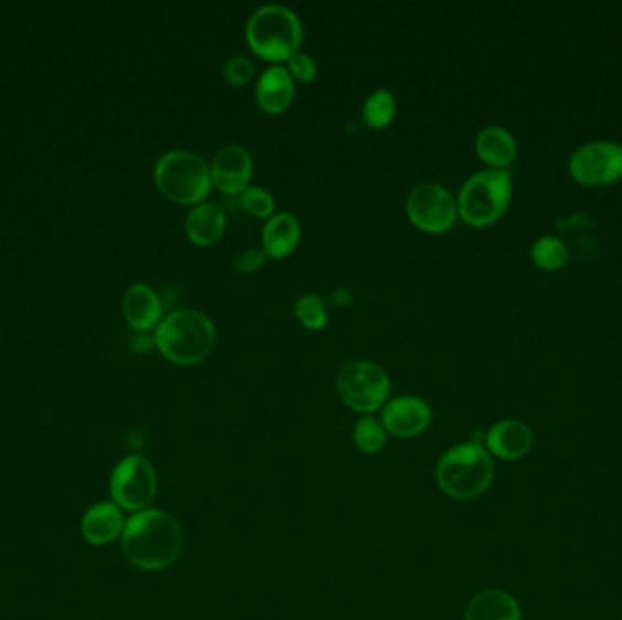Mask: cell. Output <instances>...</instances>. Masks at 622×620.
Here are the masks:
<instances>
[{
    "label": "cell",
    "mask_w": 622,
    "mask_h": 620,
    "mask_svg": "<svg viewBox=\"0 0 622 620\" xmlns=\"http://www.w3.org/2000/svg\"><path fill=\"white\" fill-rule=\"evenodd\" d=\"M184 535L172 513L164 510H142L126 521L120 535L122 554L137 568L161 571L172 566L182 552Z\"/></svg>",
    "instance_id": "1"
},
{
    "label": "cell",
    "mask_w": 622,
    "mask_h": 620,
    "mask_svg": "<svg viewBox=\"0 0 622 620\" xmlns=\"http://www.w3.org/2000/svg\"><path fill=\"white\" fill-rule=\"evenodd\" d=\"M217 341L212 319L199 310H176L156 328L153 344L162 357L176 366H195L206 361Z\"/></svg>",
    "instance_id": "2"
},
{
    "label": "cell",
    "mask_w": 622,
    "mask_h": 620,
    "mask_svg": "<svg viewBox=\"0 0 622 620\" xmlns=\"http://www.w3.org/2000/svg\"><path fill=\"white\" fill-rule=\"evenodd\" d=\"M244 35L254 55L271 66H285L291 55L301 52L304 30L296 11L266 4L249 15Z\"/></svg>",
    "instance_id": "3"
},
{
    "label": "cell",
    "mask_w": 622,
    "mask_h": 620,
    "mask_svg": "<svg viewBox=\"0 0 622 620\" xmlns=\"http://www.w3.org/2000/svg\"><path fill=\"white\" fill-rule=\"evenodd\" d=\"M493 460L479 442H462L448 450L437 464V482L447 495L470 501L483 495L493 481Z\"/></svg>",
    "instance_id": "4"
},
{
    "label": "cell",
    "mask_w": 622,
    "mask_h": 620,
    "mask_svg": "<svg viewBox=\"0 0 622 620\" xmlns=\"http://www.w3.org/2000/svg\"><path fill=\"white\" fill-rule=\"evenodd\" d=\"M156 186L168 201L199 206L212 192V170L203 157L186 150L168 151L153 170Z\"/></svg>",
    "instance_id": "5"
},
{
    "label": "cell",
    "mask_w": 622,
    "mask_h": 620,
    "mask_svg": "<svg viewBox=\"0 0 622 620\" xmlns=\"http://www.w3.org/2000/svg\"><path fill=\"white\" fill-rule=\"evenodd\" d=\"M514 195V181L508 170L478 171L462 184L457 196L459 218L473 228L497 223L508 210Z\"/></svg>",
    "instance_id": "6"
},
{
    "label": "cell",
    "mask_w": 622,
    "mask_h": 620,
    "mask_svg": "<svg viewBox=\"0 0 622 620\" xmlns=\"http://www.w3.org/2000/svg\"><path fill=\"white\" fill-rule=\"evenodd\" d=\"M335 388L347 408L357 414H375L388 400L392 383L379 364L353 361L339 370Z\"/></svg>",
    "instance_id": "7"
},
{
    "label": "cell",
    "mask_w": 622,
    "mask_h": 620,
    "mask_svg": "<svg viewBox=\"0 0 622 620\" xmlns=\"http://www.w3.org/2000/svg\"><path fill=\"white\" fill-rule=\"evenodd\" d=\"M109 495L126 512L148 510L157 495V473L150 460L142 456L120 460L109 477Z\"/></svg>",
    "instance_id": "8"
},
{
    "label": "cell",
    "mask_w": 622,
    "mask_h": 620,
    "mask_svg": "<svg viewBox=\"0 0 622 620\" xmlns=\"http://www.w3.org/2000/svg\"><path fill=\"white\" fill-rule=\"evenodd\" d=\"M406 215L415 228L439 235L455 226L459 207L447 188L436 182H420L406 196Z\"/></svg>",
    "instance_id": "9"
},
{
    "label": "cell",
    "mask_w": 622,
    "mask_h": 620,
    "mask_svg": "<svg viewBox=\"0 0 622 620\" xmlns=\"http://www.w3.org/2000/svg\"><path fill=\"white\" fill-rule=\"evenodd\" d=\"M568 170L582 186L615 184L622 181V145L613 140L587 142L571 153Z\"/></svg>",
    "instance_id": "10"
},
{
    "label": "cell",
    "mask_w": 622,
    "mask_h": 620,
    "mask_svg": "<svg viewBox=\"0 0 622 620\" xmlns=\"http://www.w3.org/2000/svg\"><path fill=\"white\" fill-rule=\"evenodd\" d=\"M213 188L224 195L235 196L251 186L254 177V159L243 146H226L213 157L212 164Z\"/></svg>",
    "instance_id": "11"
},
{
    "label": "cell",
    "mask_w": 622,
    "mask_h": 620,
    "mask_svg": "<svg viewBox=\"0 0 622 620\" xmlns=\"http://www.w3.org/2000/svg\"><path fill=\"white\" fill-rule=\"evenodd\" d=\"M380 423L386 434L399 439H411L428 429L431 423V409L420 397L400 395L384 404Z\"/></svg>",
    "instance_id": "12"
},
{
    "label": "cell",
    "mask_w": 622,
    "mask_h": 620,
    "mask_svg": "<svg viewBox=\"0 0 622 620\" xmlns=\"http://www.w3.org/2000/svg\"><path fill=\"white\" fill-rule=\"evenodd\" d=\"M125 524V513L114 501H100L84 513L81 533L92 546H106L122 535Z\"/></svg>",
    "instance_id": "13"
},
{
    "label": "cell",
    "mask_w": 622,
    "mask_h": 620,
    "mask_svg": "<svg viewBox=\"0 0 622 620\" xmlns=\"http://www.w3.org/2000/svg\"><path fill=\"white\" fill-rule=\"evenodd\" d=\"M255 98L266 114H285L296 98V81L285 66L266 67L255 84Z\"/></svg>",
    "instance_id": "14"
},
{
    "label": "cell",
    "mask_w": 622,
    "mask_h": 620,
    "mask_svg": "<svg viewBox=\"0 0 622 620\" xmlns=\"http://www.w3.org/2000/svg\"><path fill=\"white\" fill-rule=\"evenodd\" d=\"M486 450L503 460H517L528 456L534 446V434L521 420H501L487 429Z\"/></svg>",
    "instance_id": "15"
},
{
    "label": "cell",
    "mask_w": 622,
    "mask_h": 620,
    "mask_svg": "<svg viewBox=\"0 0 622 620\" xmlns=\"http://www.w3.org/2000/svg\"><path fill=\"white\" fill-rule=\"evenodd\" d=\"M122 311L126 322L139 333L153 330L162 321V302L159 295L151 286L142 282L128 288L122 300Z\"/></svg>",
    "instance_id": "16"
},
{
    "label": "cell",
    "mask_w": 622,
    "mask_h": 620,
    "mask_svg": "<svg viewBox=\"0 0 622 620\" xmlns=\"http://www.w3.org/2000/svg\"><path fill=\"white\" fill-rule=\"evenodd\" d=\"M226 226H228L226 213L213 202H203L199 206H193L184 224L190 243L199 248H210L213 244H217L224 237Z\"/></svg>",
    "instance_id": "17"
},
{
    "label": "cell",
    "mask_w": 622,
    "mask_h": 620,
    "mask_svg": "<svg viewBox=\"0 0 622 620\" xmlns=\"http://www.w3.org/2000/svg\"><path fill=\"white\" fill-rule=\"evenodd\" d=\"M266 257L270 259H285L296 252L301 243V223L293 213H276L268 218L260 237Z\"/></svg>",
    "instance_id": "18"
},
{
    "label": "cell",
    "mask_w": 622,
    "mask_h": 620,
    "mask_svg": "<svg viewBox=\"0 0 622 620\" xmlns=\"http://www.w3.org/2000/svg\"><path fill=\"white\" fill-rule=\"evenodd\" d=\"M475 153L490 170H508L517 157V140L506 128L487 126L475 137Z\"/></svg>",
    "instance_id": "19"
},
{
    "label": "cell",
    "mask_w": 622,
    "mask_h": 620,
    "mask_svg": "<svg viewBox=\"0 0 622 620\" xmlns=\"http://www.w3.org/2000/svg\"><path fill=\"white\" fill-rule=\"evenodd\" d=\"M464 620H521V608L503 589H484L468 602Z\"/></svg>",
    "instance_id": "20"
},
{
    "label": "cell",
    "mask_w": 622,
    "mask_h": 620,
    "mask_svg": "<svg viewBox=\"0 0 622 620\" xmlns=\"http://www.w3.org/2000/svg\"><path fill=\"white\" fill-rule=\"evenodd\" d=\"M529 257L537 268L545 269V271H557V269L565 268L570 252L562 238L545 235L532 244Z\"/></svg>",
    "instance_id": "21"
},
{
    "label": "cell",
    "mask_w": 622,
    "mask_h": 620,
    "mask_svg": "<svg viewBox=\"0 0 622 620\" xmlns=\"http://www.w3.org/2000/svg\"><path fill=\"white\" fill-rule=\"evenodd\" d=\"M395 114H397V103H395L394 94L389 89H375L374 94L364 100V125L372 130L388 128L394 122Z\"/></svg>",
    "instance_id": "22"
},
{
    "label": "cell",
    "mask_w": 622,
    "mask_h": 620,
    "mask_svg": "<svg viewBox=\"0 0 622 620\" xmlns=\"http://www.w3.org/2000/svg\"><path fill=\"white\" fill-rule=\"evenodd\" d=\"M297 321L310 331H319L328 324L326 300L321 295L307 293L293 306Z\"/></svg>",
    "instance_id": "23"
},
{
    "label": "cell",
    "mask_w": 622,
    "mask_h": 620,
    "mask_svg": "<svg viewBox=\"0 0 622 620\" xmlns=\"http://www.w3.org/2000/svg\"><path fill=\"white\" fill-rule=\"evenodd\" d=\"M353 440L364 453H377L386 445V429L374 417H363L353 429Z\"/></svg>",
    "instance_id": "24"
},
{
    "label": "cell",
    "mask_w": 622,
    "mask_h": 620,
    "mask_svg": "<svg viewBox=\"0 0 622 620\" xmlns=\"http://www.w3.org/2000/svg\"><path fill=\"white\" fill-rule=\"evenodd\" d=\"M239 196L240 204H243L244 210L249 215H254L257 218H266V221L276 215V199L266 188L251 184Z\"/></svg>",
    "instance_id": "25"
},
{
    "label": "cell",
    "mask_w": 622,
    "mask_h": 620,
    "mask_svg": "<svg viewBox=\"0 0 622 620\" xmlns=\"http://www.w3.org/2000/svg\"><path fill=\"white\" fill-rule=\"evenodd\" d=\"M223 77L232 88H243L255 77V64L246 55H232L224 63Z\"/></svg>",
    "instance_id": "26"
},
{
    "label": "cell",
    "mask_w": 622,
    "mask_h": 620,
    "mask_svg": "<svg viewBox=\"0 0 622 620\" xmlns=\"http://www.w3.org/2000/svg\"><path fill=\"white\" fill-rule=\"evenodd\" d=\"M285 67L296 83L310 84L317 78L315 61L308 53L297 52L296 55H291Z\"/></svg>",
    "instance_id": "27"
},
{
    "label": "cell",
    "mask_w": 622,
    "mask_h": 620,
    "mask_svg": "<svg viewBox=\"0 0 622 620\" xmlns=\"http://www.w3.org/2000/svg\"><path fill=\"white\" fill-rule=\"evenodd\" d=\"M266 254L262 248H248L240 252L235 257L234 266L240 274H254L257 269L262 268L265 264Z\"/></svg>",
    "instance_id": "28"
}]
</instances>
